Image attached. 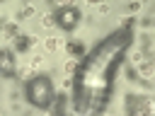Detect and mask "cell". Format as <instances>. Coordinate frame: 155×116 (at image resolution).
<instances>
[{"label":"cell","instance_id":"obj_3","mask_svg":"<svg viewBox=\"0 0 155 116\" xmlns=\"http://www.w3.org/2000/svg\"><path fill=\"white\" fill-rule=\"evenodd\" d=\"M53 17H56V24H58L61 29H65V31H73V29L82 22V12H80L78 5H61V7L53 12Z\"/></svg>","mask_w":155,"mask_h":116},{"label":"cell","instance_id":"obj_6","mask_svg":"<svg viewBox=\"0 0 155 116\" xmlns=\"http://www.w3.org/2000/svg\"><path fill=\"white\" fill-rule=\"evenodd\" d=\"M138 116H153V102L148 94H138Z\"/></svg>","mask_w":155,"mask_h":116},{"label":"cell","instance_id":"obj_14","mask_svg":"<svg viewBox=\"0 0 155 116\" xmlns=\"http://www.w3.org/2000/svg\"><path fill=\"white\" fill-rule=\"evenodd\" d=\"M39 65H44V56H41V53H36V56L31 58V68H39Z\"/></svg>","mask_w":155,"mask_h":116},{"label":"cell","instance_id":"obj_15","mask_svg":"<svg viewBox=\"0 0 155 116\" xmlns=\"http://www.w3.org/2000/svg\"><path fill=\"white\" fill-rule=\"evenodd\" d=\"M94 10H97V12H99V14H107V12H109V10H111V7H109V5H107V2H102V5H94Z\"/></svg>","mask_w":155,"mask_h":116},{"label":"cell","instance_id":"obj_9","mask_svg":"<svg viewBox=\"0 0 155 116\" xmlns=\"http://www.w3.org/2000/svg\"><path fill=\"white\" fill-rule=\"evenodd\" d=\"M61 46H63V41H61V39H56V36H46V39H44V48H46L48 53H56Z\"/></svg>","mask_w":155,"mask_h":116},{"label":"cell","instance_id":"obj_1","mask_svg":"<svg viewBox=\"0 0 155 116\" xmlns=\"http://www.w3.org/2000/svg\"><path fill=\"white\" fill-rule=\"evenodd\" d=\"M133 17H124L121 29L109 34L99 46H94L82 63H78V70L73 72L75 97L73 106L80 116H97L109 104L111 89H114V72L119 70L124 53L131 48L133 39Z\"/></svg>","mask_w":155,"mask_h":116},{"label":"cell","instance_id":"obj_4","mask_svg":"<svg viewBox=\"0 0 155 116\" xmlns=\"http://www.w3.org/2000/svg\"><path fill=\"white\" fill-rule=\"evenodd\" d=\"M0 75L2 77H15L17 75V63L10 51H0Z\"/></svg>","mask_w":155,"mask_h":116},{"label":"cell","instance_id":"obj_7","mask_svg":"<svg viewBox=\"0 0 155 116\" xmlns=\"http://www.w3.org/2000/svg\"><path fill=\"white\" fill-rule=\"evenodd\" d=\"M31 44H34V36H29V34H19V36L15 39V48H17L19 53L29 51V48H31Z\"/></svg>","mask_w":155,"mask_h":116},{"label":"cell","instance_id":"obj_17","mask_svg":"<svg viewBox=\"0 0 155 116\" xmlns=\"http://www.w3.org/2000/svg\"><path fill=\"white\" fill-rule=\"evenodd\" d=\"M128 10H131V12H138V10H140V2H131Z\"/></svg>","mask_w":155,"mask_h":116},{"label":"cell","instance_id":"obj_10","mask_svg":"<svg viewBox=\"0 0 155 116\" xmlns=\"http://www.w3.org/2000/svg\"><path fill=\"white\" fill-rule=\"evenodd\" d=\"M34 12H36V7L34 5H22V10H17V22H22V19H27V17H34Z\"/></svg>","mask_w":155,"mask_h":116},{"label":"cell","instance_id":"obj_18","mask_svg":"<svg viewBox=\"0 0 155 116\" xmlns=\"http://www.w3.org/2000/svg\"><path fill=\"white\" fill-rule=\"evenodd\" d=\"M0 116H2V114H0Z\"/></svg>","mask_w":155,"mask_h":116},{"label":"cell","instance_id":"obj_2","mask_svg":"<svg viewBox=\"0 0 155 116\" xmlns=\"http://www.w3.org/2000/svg\"><path fill=\"white\" fill-rule=\"evenodd\" d=\"M24 94H27L29 104H31V106H39V109L51 106L53 99H56L53 82H51V77L44 75V72H36V75H31V77L27 80V85H24Z\"/></svg>","mask_w":155,"mask_h":116},{"label":"cell","instance_id":"obj_16","mask_svg":"<svg viewBox=\"0 0 155 116\" xmlns=\"http://www.w3.org/2000/svg\"><path fill=\"white\" fill-rule=\"evenodd\" d=\"M126 75H128V80H138V75H136V70H133V68H128V70H126Z\"/></svg>","mask_w":155,"mask_h":116},{"label":"cell","instance_id":"obj_13","mask_svg":"<svg viewBox=\"0 0 155 116\" xmlns=\"http://www.w3.org/2000/svg\"><path fill=\"white\" fill-rule=\"evenodd\" d=\"M75 70H78V60H73V58H70V60L65 63V72H68V75H73Z\"/></svg>","mask_w":155,"mask_h":116},{"label":"cell","instance_id":"obj_12","mask_svg":"<svg viewBox=\"0 0 155 116\" xmlns=\"http://www.w3.org/2000/svg\"><path fill=\"white\" fill-rule=\"evenodd\" d=\"M41 24H44L46 29H51V27H56V17H53V12H46V14L41 17Z\"/></svg>","mask_w":155,"mask_h":116},{"label":"cell","instance_id":"obj_5","mask_svg":"<svg viewBox=\"0 0 155 116\" xmlns=\"http://www.w3.org/2000/svg\"><path fill=\"white\" fill-rule=\"evenodd\" d=\"M136 75H138V77H143V80L148 82V80L153 77V60H150V58L140 60V63H138V68H136Z\"/></svg>","mask_w":155,"mask_h":116},{"label":"cell","instance_id":"obj_11","mask_svg":"<svg viewBox=\"0 0 155 116\" xmlns=\"http://www.w3.org/2000/svg\"><path fill=\"white\" fill-rule=\"evenodd\" d=\"M65 48H68V53L73 56V60H78V58L85 56V48H82L80 44H65Z\"/></svg>","mask_w":155,"mask_h":116},{"label":"cell","instance_id":"obj_8","mask_svg":"<svg viewBox=\"0 0 155 116\" xmlns=\"http://www.w3.org/2000/svg\"><path fill=\"white\" fill-rule=\"evenodd\" d=\"M126 116H138V94H126Z\"/></svg>","mask_w":155,"mask_h":116}]
</instances>
